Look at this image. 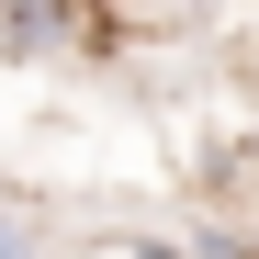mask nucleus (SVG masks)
Masks as SVG:
<instances>
[{"label": "nucleus", "mask_w": 259, "mask_h": 259, "mask_svg": "<svg viewBox=\"0 0 259 259\" xmlns=\"http://www.w3.org/2000/svg\"><path fill=\"white\" fill-rule=\"evenodd\" d=\"M91 12H0V57L12 68H34V57H57V46H91Z\"/></svg>", "instance_id": "nucleus-1"}, {"label": "nucleus", "mask_w": 259, "mask_h": 259, "mask_svg": "<svg viewBox=\"0 0 259 259\" xmlns=\"http://www.w3.org/2000/svg\"><path fill=\"white\" fill-rule=\"evenodd\" d=\"M0 259H46V237H34V214L0 192Z\"/></svg>", "instance_id": "nucleus-2"}]
</instances>
